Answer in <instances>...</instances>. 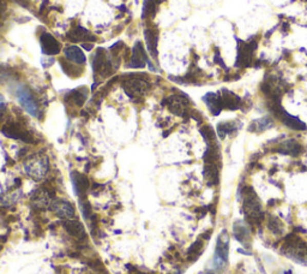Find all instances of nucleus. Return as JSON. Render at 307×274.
<instances>
[{
	"label": "nucleus",
	"mask_w": 307,
	"mask_h": 274,
	"mask_svg": "<svg viewBox=\"0 0 307 274\" xmlns=\"http://www.w3.org/2000/svg\"><path fill=\"white\" fill-rule=\"evenodd\" d=\"M49 167L48 159L46 156H33L24 163L27 174L35 180H41L46 176Z\"/></svg>",
	"instance_id": "1"
},
{
	"label": "nucleus",
	"mask_w": 307,
	"mask_h": 274,
	"mask_svg": "<svg viewBox=\"0 0 307 274\" xmlns=\"http://www.w3.org/2000/svg\"><path fill=\"white\" fill-rule=\"evenodd\" d=\"M16 97L18 99L20 104L23 106V108L29 113V115L34 117L40 116V106L36 99H35L34 94L31 93V90L26 85H21L17 88Z\"/></svg>",
	"instance_id": "2"
},
{
	"label": "nucleus",
	"mask_w": 307,
	"mask_h": 274,
	"mask_svg": "<svg viewBox=\"0 0 307 274\" xmlns=\"http://www.w3.org/2000/svg\"><path fill=\"white\" fill-rule=\"evenodd\" d=\"M228 244H229V238H228L226 231H223L222 236L220 234L219 241H217L215 255L213 259L214 269H221L226 266L228 261V252H229V245Z\"/></svg>",
	"instance_id": "3"
},
{
	"label": "nucleus",
	"mask_w": 307,
	"mask_h": 274,
	"mask_svg": "<svg viewBox=\"0 0 307 274\" xmlns=\"http://www.w3.org/2000/svg\"><path fill=\"white\" fill-rule=\"evenodd\" d=\"M123 88L131 98H142L148 93L149 83L142 78L130 77L123 82Z\"/></svg>",
	"instance_id": "4"
},
{
	"label": "nucleus",
	"mask_w": 307,
	"mask_h": 274,
	"mask_svg": "<svg viewBox=\"0 0 307 274\" xmlns=\"http://www.w3.org/2000/svg\"><path fill=\"white\" fill-rule=\"evenodd\" d=\"M3 134H4L6 137L15 138V140L27 142V143L34 142V137L31 136L29 131H28L26 127L21 125L20 123H16V122L6 123L5 125L3 126Z\"/></svg>",
	"instance_id": "5"
},
{
	"label": "nucleus",
	"mask_w": 307,
	"mask_h": 274,
	"mask_svg": "<svg viewBox=\"0 0 307 274\" xmlns=\"http://www.w3.org/2000/svg\"><path fill=\"white\" fill-rule=\"evenodd\" d=\"M244 211L246 215L252 219H257L262 215V205L251 188H247L244 193Z\"/></svg>",
	"instance_id": "6"
},
{
	"label": "nucleus",
	"mask_w": 307,
	"mask_h": 274,
	"mask_svg": "<svg viewBox=\"0 0 307 274\" xmlns=\"http://www.w3.org/2000/svg\"><path fill=\"white\" fill-rule=\"evenodd\" d=\"M107 57L108 56L105 54L103 49H99L92 58V69H94L95 74L102 75L103 77L109 76L114 72L112 60H109Z\"/></svg>",
	"instance_id": "7"
},
{
	"label": "nucleus",
	"mask_w": 307,
	"mask_h": 274,
	"mask_svg": "<svg viewBox=\"0 0 307 274\" xmlns=\"http://www.w3.org/2000/svg\"><path fill=\"white\" fill-rule=\"evenodd\" d=\"M271 109H273V112L275 113V115L280 118L281 122L284 123L287 126L292 127V129H294V130L306 129V125L301 122V120H299L296 117L288 115V113L285 112L284 109L282 108L278 104H275V106H271Z\"/></svg>",
	"instance_id": "8"
},
{
	"label": "nucleus",
	"mask_w": 307,
	"mask_h": 274,
	"mask_svg": "<svg viewBox=\"0 0 307 274\" xmlns=\"http://www.w3.org/2000/svg\"><path fill=\"white\" fill-rule=\"evenodd\" d=\"M256 49V42H240L239 45V52H238V60L237 65L241 66H248L251 64L253 52Z\"/></svg>",
	"instance_id": "9"
},
{
	"label": "nucleus",
	"mask_w": 307,
	"mask_h": 274,
	"mask_svg": "<svg viewBox=\"0 0 307 274\" xmlns=\"http://www.w3.org/2000/svg\"><path fill=\"white\" fill-rule=\"evenodd\" d=\"M298 241H292L287 244V256L294 259L295 261L307 263V245L301 242L298 244Z\"/></svg>",
	"instance_id": "10"
},
{
	"label": "nucleus",
	"mask_w": 307,
	"mask_h": 274,
	"mask_svg": "<svg viewBox=\"0 0 307 274\" xmlns=\"http://www.w3.org/2000/svg\"><path fill=\"white\" fill-rule=\"evenodd\" d=\"M42 52L47 56H55L60 52V44L56 41V39L53 35L48 33H44L40 38Z\"/></svg>",
	"instance_id": "11"
},
{
	"label": "nucleus",
	"mask_w": 307,
	"mask_h": 274,
	"mask_svg": "<svg viewBox=\"0 0 307 274\" xmlns=\"http://www.w3.org/2000/svg\"><path fill=\"white\" fill-rule=\"evenodd\" d=\"M167 106H168L169 111L173 112L174 115L183 116L187 109L188 101L183 95H170L167 99Z\"/></svg>",
	"instance_id": "12"
},
{
	"label": "nucleus",
	"mask_w": 307,
	"mask_h": 274,
	"mask_svg": "<svg viewBox=\"0 0 307 274\" xmlns=\"http://www.w3.org/2000/svg\"><path fill=\"white\" fill-rule=\"evenodd\" d=\"M146 63H149V60L142 42H136L135 47L132 49V56L130 63H128V67H144Z\"/></svg>",
	"instance_id": "13"
},
{
	"label": "nucleus",
	"mask_w": 307,
	"mask_h": 274,
	"mask_svg": "<svg viewBox=\"0 0 307 274\" xmlns=\"http://www.w3.org/2000/svg\"><path fill=\"white\" fill-rule=\"evenodd\" d=\"M71 181H72L74 193L78 196L85 197V194H87L89 188H90V183H89L88 178L82 173L72 172L71 173Z\"/></svg>",
	"instance_id": "14"
},
{
	"label": "nucleus",
	"mask_w": 307,
	"mask_h": 274,
	"mask_svg": "<svg viewBox=\"0 0 307 274\" xmlns=\"http://www.w3.org/2000/svg\"><path fill=\"white\" fill-rule=\"evenodd\" d=\"M52 211L56 216L63 219H72L74 216V208L73 206L67 201L58 200L52 204Z\"/></svg>",
	"instance_id": "15"
},
{
	"label": "nucleus",
	"mask_w": 307,
	"mask_h": 274,
	"mask_svg": "<svg viewBox=\"0 0 307 274\" xmlns=\"http://www.w3.org/2000/svg\"><path fill=\"white\" fill-rule=\"evenodd\" d=\"M233 233L237 240L240 243L244 244V247H248V241L251 238V232H250L247 225L244 222H237L234 224Z\"/></svg>",
	"instance_id": "16"
},
{
	"label": "nucleus",
	"mask_w": 307,
	"mask_h": 274,
	"mask_svg": "<svg viewBox=\"0 0 307 274\" xmlns=\"http://www.w3.org/2000/svg\"><path fill=\"white\" fill-rule=\"evenodd\" d=\"M64 53H65V58L70 63L78 64V65H83L85 60H87L84 52L80 47H77V46H69V47L65 48Z\"/></svg>",
	"instance_id": "17"
},
{
	"label": "nucleus",
	"mask_w": 307,
	"mask_h": 274,
	"mask_svg": "<svg viewBox=\"0 0 307 274\" xmlns=\"http://www.w3.org/2000/svg\"><path fill=\"white\" fill-rule=\"evenodd\" d=\"M67 36H69L70 40H72V41H82V44H85V41L95 40L94 35H92L90 31L87 30L83 27L73 28Z\"/></svg>",
	"instance_id": "18"
},
{
	"label": "nucleus",
	"mask_w": 307,
	"mask_h": 274,
	"mask_svg": "<svg viewBox=\"0 0 307 274\" xmlns=\"http://www.w3.org/2000/svg\"><path fill=\"white\" fill-rule=\"evenodd\" d=\"M205 104L208 105L210 112L213 113L214 116H217L221 112V109L223 108L222 99H221V95L209 93L204 97Z\"/></svg>",
	"instance_id": "19"
},
{
	"label": "nucleus",
	"mask_w": 307,
	"mask_h": 274,
	"mask_svg": "<svg viewBox=\"0 0 307 274\" xmlns=\"http://www.w3.org/2000/svg\"><path fill=\"white\" fill-rule=\"evenodd\" d=\"M64 226H65V230L71 234V236H73L76 238L85 237L84 227L80 222H78V220L67 219L66 222L64 223Z\"/></svg>",
	"instance_id": "20"
},
{
	"label": "nucleus",
	"mask_w": 307,
	"mask_h": 274,
	"mask_svg": "<svg viewBox=\"0 0 307 274\" xmlns=\"http://www.w3.org/2000/svg\"><path fill=\"white\" fill-rule=\"evenodd\" d=\"M144 35H145V40H146V45H148L149 52L151 53L154 58H156V57H158V49H156V47H158V40H159L158 31L148 28V29H145Z\"/></svg>",
	"instance_id": "21"
},
{
	"label": "nucleus",
	"mask_w": 307,
	"mask_h": 274,
	"mask_svg": "<svg viewBox=\"0 0 307 274\" xmlns=\"http://www.w3.org/2000/svg\"><path fill=\"white\" fill-rule=\"evenodd\" d=\"M221 99H222L223 108L229 109H237L240 106V98H238L237 95L231 93L228 90H223L221 94Z\"/></svg>",
	"instance_id": "22"
},
{
	"label": "nucleus",
	"mask_w": 307,
	"mask_h": 274,
	"mask_svg": "<svg viewBox=\"0 0 307 274\" xmlns=\"http://www.w3.org/2000/svg\"><path fill=\"white\" fill-rule=\"evenodd\" d=\"M274 125V120L269 117H264V118L257 119L248 126V130L255 131V133H262V131L269 129Z\"/></svg>",
	"instance_id": "23"
},
{
	"label": "nucleus",
	"mask_w": 307,
	"mask_h": 274,
	"mask_svg": "<svg viewBox=\"0 0 307 274\" xmlns=\"http://www.w3.org/2000/svg\"><path fill=\"white\" fill-rule=\"evenodd\" d=\"M88 92L84 90L82 92V89H77V90L71 92L69 97L66 98L67 101H70L71 104H73L74 106H82L84 104L85 99H87Z\"/></svg>",
	"instance_id": "24"
},
{
	"label": "nucleus",
	"mask_w": 307,
	"mask_h": 274,
	"mask_svg": "<svg viewBox=\"0 0 307 274\" xmlns=\"http://www.w3.org/2000/svg\"><path fill=\"white\" fill-rule=\"evenodd\" d=\"M300 151H301L300 144L298 143V142H295L293 140L284 142V143H282V145L280 147V152L285 153V154L296 155V154H299Z\"/></svg>",
	"instance_id": "25"
},
{
	"label": "nucleus",
	"mask_w": 307,
	"mask_h": 274,
	"mask_svg": "<svg viewBox=\"0 0 307 274\" xmlns=\"http://www.w3.org/2000/svg\"><path fill=\"white\" fill-rule=\"evenodd\" d=\"M235 129H237V127H235L233 123H222V124H220L219 127H217L220 137H224V135L231 134L232 131H234Z\"/></svg>",
	"instance_id": "26"
},
{
	"label": "nucleus",
	"mask_w": 307,
	"mask_h": 274,
	"mask_svg": "<svg viewBox=\"0 0 307 274\" xmlns=\"http://www.w3.org/2000/svg\"><path fill=\"white\" fill-rule=\"evenodd\" d=\"M203 248V242L202 241H197L196 243L192 245L190 248V250H188V254L190 255H195V256H198L199 252H201Z\"/></svg>",
	"instance_id": "27"
},
{
	"label": "nucleus",
	"mask_w": 307,
	"mask_h": 274,
	"mask_svg": "<svg viewBox=\"0 0 307 274\" xmlns=\"http://www.w3.org/2000/svg\"><path fill=\"white\" fill-rule=\"evenodd\" d=\"M4 107H5V99L2 94H0V109H3Z\"/></svg>",
	"instance_id": "28"
},
{
	"label": "nucleus",
	"mask_w": 307,
	"mask_h": 274,
	"mask_svg": "<svg viewBox=\"0 0 307 274\" xmlns=\"http://www.w3.org/2000/svg\"><path fill=\"white\" fill-rule=\"evenodd\" d=\"M2 9H3V6H2V4H0V11H2Z\"/></svg>",
	"instance_id": "29"
},
{
	"label": "nucleus",
	"mask_w": 307,
	"mask_h": 274,
	"mask_svg": "<svg viewBox=\"0 0 307 274\" xmlns=\"http://www.w3.org/2000/svg\"><path fill=\"white\" fill-rule=\"evenodd\" d=\"M205 274H214V273H212V272H209V273H205Z\"/></svg>",
	"instance_id": "30"
}]
</instances>
